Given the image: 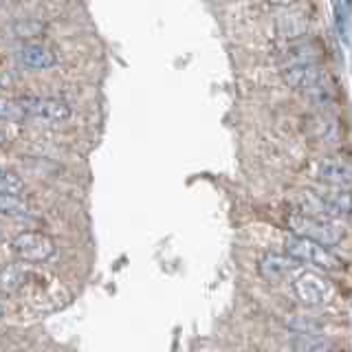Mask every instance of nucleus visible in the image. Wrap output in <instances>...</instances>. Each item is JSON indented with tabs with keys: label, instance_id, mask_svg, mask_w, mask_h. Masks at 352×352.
<instances>
[{
	"label": "nucleus",
	"instance_id": "f03ea898",
	"mask_svg": "<svg viewBox=\"0 0 352 352\" xmlns=\"http://www.w3.org/2000/svg\"><path fill=\"white\" fill-rule=\"evenodd\" d=\"M284 249L291 258H295L297 262H308V264H317L322 269H339L341 262L330 253L324 245H319L315 240H308L302 236H289L284 242Z\"/></svg>",
	"mask_w": 352,
	"mask_h": 352
},
{
	"label": "nucleus",
	"instance_id": "dca6fc26",
	"mask_svg": "<svg viewBox=\"0 0 352 352\" xmlns=\"http://www.w3.org/2000/svg\"><path fill=\"white\" fill-rule=\"evenodd\" d=\"M0 119H9V121L27 119L25 110H22V106H20V99L14 102V99L0 97Z\"/></svg>",
	"mask_w": 352,
	"mask_h": 352
},
{
	"label": "nucleus",
	"instance_id": "6e6552de",
	"mask_svg": "<svg viewBox=\"0 0 352 352\" xmlns=\"http://www.w3.org/2000/svg\"><path fill=\"white\" fill-rule=\"evenodd\" d=\"M300 267V262L295 258H291L289 253H264L258 262V271L264 280L269 282H280L282 278H286L291 271H295Z\"/></svg>",
	"mask_w": 352,
	"mask_h": 352
},
{
	"label": "nucleus",
	"instance_id": "f8f14e48",
	"mask_svg": "<svg viewBox=\"0 0 352 352\" xmlns=\"http://www.w3.org/2000/svg\"><path fill=\"white\" fill-rule=\"evenodd\" d=\"M286 326H289V330H293V333H297V335H313V333H322L326 324L319 317L297 315V317H291Z\"/></svg>",
	"mask_w": 352,
	"mask_h": 352
},
{
	"label": "nucleus",
	"instance_id": "7ed1b4c3",
	"mask_svg": "<svg viewBox=\"0 0 352 352\" xmlns=\"http://www.w3.org/2000/svg\"><path fill=\"white\" fill-rule=\"evenodd\" d=\"M282 77H284V82L293 88V91H300V93H304L308 97H326L324 73L319 71L313 62L286 66Z\"/></svg>",
	"mask_w": 352,
	"mask_h": 352
},
{
	"label": "nucleus",
	"instance_id": "9d476101",
	"mask_svg": "<svg viewBox=\"0 0 352 352\" xmlns=\"http://www.w3.org/2000/svg\"><path fill=\"white\" fill-rule=\"evenodd\" d=\"M317 205L322 209L324 214L328 216H339V218H346L352 216V192L346 190H335V192H328L322 194L317 198Z\"/></svg>",
	"mask_w": 352,
	"mask_h": 352
},
{
	"label": "nucleus",
	"instance_id": "a211bd4d",
	"mask_svg": "<svg viewBox=\"0 0 352 352\" xmlns=\"http://www.w3.org/2000/svg\"><path fill=\"white\" fill-rule=\"evenodd\" d=\"M273 7H289V5H295L300 3V0H269Z\"/></svg>",
	"mask_w": 352,
	"mask_h": 352
},
{
	"label": "nucleus",
	"instance_id": "1a4fd4ad",
	"mask_svg": "<svg viewBox=\"0 0 352 352\" xmlns=\"http://www.w3.org/2000/svg\"><path fill=\"white\" fill-rule=\"evenodd\" d=\"M20 62L33 71H49L58 66V55L42 44H25L20 51Z\"/></svg>",
	"mask_w": 352,
	"mask_h": 352
},
{
	"label": "nucleus",
	"instance_id": "2eb2a0df",
	"mask_svg": "<svg viewBox=\"0 0 352 352\" xmlns=\"http://www.w3.org/2000/svg\"><path fill=\"white\" fill-rule=\"evenodd\" d=\"M0 214L7 216L27 214V203L16 194H0Z\"/></svg>",
	"mask_w": 352,
	"mask_h": 352
},
{
	"label": "nucleus",
	"instance_id": "412c9836",
	"mask_svg": "<svg viewBox=\"0 0 352 352\" xmlns=\"http://www.w3.org/2000/svg\"><path fill=\"white\" fill-rule=\"evenodd\" d=\"M346 5H348V7H352V0H346Z\"/></svg>",
	"mask_w": 352,
	"mask_h": 352
},
{
	"label": "nucleus",
	"instance_id": "423d86ee",
	"mask_svg": "<svg viewBox=\"0 0 352 352\" xmlns=\"http://www.w3.org/2000/svg\"><path fill=\"white\" fill-rule=\"evenodd\" d=\"M295 295L300 297V302L306 306H322L328 300V293H330V284L319 278L317 273L306 271L302 273L300 278L295 280L293 284Z\"/></svg>",
	"mask_w": 352,
	"mask_h": 352
},
{
	"label": "nucleus",
	"instance_id": "39448f33",
	"mask_svg": "<svg viewBox=\"0 0 352 352\" xmlns=\"http://www.w3.org/2000/svg\"><path fill=\"white\" fill-rule=\"evenodd\" d=\"M20 106L25 110L27 119H40V121H66L71 117V106L51 97H25L20 99Z\"/></svg>",
	"mask_w": 352,
	"mask_h": 352
},
{
	"label": "nucleus",
	"instance_id": "f257e3e1",
	"mask_svg": "<svg viewBox=\"0 0 352 352\" xmlns=\"http://www.w3.org/2000/svg\"><path fill=\"white\" fill-rule=\"evenodd\" d=\"M286 225H289V229L293 231L295 236L315 240V242H319V245H324V247L339 245V240L344 238V229H341L339 225L330 223V220H326V218L304 214V212L289 214V216H286Z\"/></svg>",
	"mask_w": 352,
	"mask_h": 352
},
{
	"label": "nucleus",
	"instance_id": "aec40b11",
	"mask_svg": "<svg viewBox=\"0 0 352 352\" xmlns=\"http://www.w3.org/2000/svg\"><path fill=\"white\" fill-rule=\"evenodd\" d=\"M3 143H5V132L0 130V146H3Z\"/></svg>",
	"mask_w": 352,
	"mask_h": 352
},
{
	"label": "nucleus",
	"instance_id": "f3484780",
	"mask_svg": "<svg viewBox=\"0 0 352 352\" xmlns=\"http://www.w3.org/2000/svg\"><path fill=\"white\" fill-rule=\"evenodd\" d=\"M335 25H337V31H339V36L346 40V11L344 7H341L339 0H335Z\"/></svg>",
	"mask_w": 352,
	"mask_h": 352
},
{
	"label": "nucleus",
	"instance_id": "ddd939ff",
	"mask_svg": "<svg viewBox=\"0 0 352 352\" xmlns=\"http://www.w3.org/2000/svg\"><path fill=\"white\" fill-rule=\"evenodd\" d=\"M25 192V181L16 172L0 170V194H16L20 196Z\"/></svg>",
	"mask_w": 352,
	"mask_h": 352
},
{
	"label": "nucleus",
	"instance_id": "0eeeda50",
	"mask_svg": "<svg viewBox=\"0 0 352 352\" xmlns=\"http://www.w3.org/2000/svg\"><path fill=\"white\" fill-rule=\"evenodd\" d=\"M315 176L328 185L350 187L352 185V165L341 159H335V157H326L315 163Z\"/></svg>",
	"mask_w": 352,
	"mask_h": 352
},
{
	"label": "nucleus",
	"instance_id": "6ab92c4d",
	"mask_svg": "<svg viewBox=\"0 0 352 352\" xmlns=\"http://www.w3.org/2000/svg\"><path fill=\"white\" fill-rule=\"evenodd\" d=\"M5 86H7V80H5L3 75H0V88H5Z\"/></svg>",
	"mask_w": 352,
	"mask_h": 352
},
{
	"label": "nucleus",
	"instance_id": "20e7f679",
	"mask_svg": "<svg viewBox=\"0 0 352 352\" xmlns=\"http://www.w3.org/2000/svg\"><path fill=\"white\" fill-rule=\"evenodd\" d=\"M11 249L25 262H47L55 253V242L40 231H25L11 240Z\"/></svg>",
	"mask_w": 352,
	"mask_h": 352
},
{
	"label": "nucleus",
	"instance_id": "9b49d317",
	"mask_svg": "<svg viewBox=\"0 0 352 352\" xmlns=\"http://www.w3.org/2000/svg\"><path fill=\"white\" fill-rule=\"evenodd\" d=\"M291 350L293 352H335L333 341L324 337L322 333H313V335H297L291 341Z\"/></svg>",
	"mask_w": 352,
	"mask_h": 352
},
{
	"label": "nucleus",
	"instance_id": "4468645a",
	"mask_svg": "<svg viewBox=\"0 0 352 352\" xmlns=\"http://www.w3.org/2000/svg\"><path fill=\"white\" fill-rule=\"evenodd\" d=\"M44 22L40 20H20L16 22L14 27H11V33H14L16 38H38L44 33Z\"/></svg>",
	"mask_w": 352,
	"mask_h": 352
}]
</instances>
